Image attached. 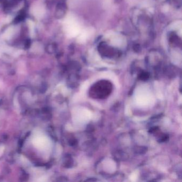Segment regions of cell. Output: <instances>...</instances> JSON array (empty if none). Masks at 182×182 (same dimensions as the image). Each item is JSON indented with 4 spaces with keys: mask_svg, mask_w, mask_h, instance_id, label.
Here are the masks:
<instances>
[{
    "mask_svg": "<svg viewBox=\"0 0 182 182\" xmlns=\"http://www.w3.org/2000/svg\"><path fill=\"white\" fill-rule=\"evenodd\" d=\"M24 18V15L23 14H19L18 16L16 19H14V22L15 23H18L22 20Z\"/></svg>",
    "mask_w": 182,
    "mask_h": 182,
    "instance_id": "1",
    "label": "cell"
}]
</instances>
